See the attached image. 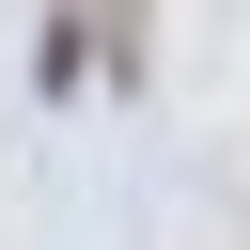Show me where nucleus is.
Listing matches in <instances>:
<instances>
[{
	"label": "nucleus",
	"instance_id": "obj_1",
	"mask_svg": "<svg viewBox=\"0 0 250 250\" xmlns=\"http://www.w3.org/2000/svg\"><path fill=\"white\" fill-rule=\"evenodd\" d=\"M125 62H141V16H125V0H109V78H125Z\"/></svg>",
	"mask_w": 250,
	"mask_h": 250
}]
</instances>
